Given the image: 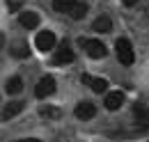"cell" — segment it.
I'll list each match as a JSON object with an SVG mask.
<instances>
[{
  "instance_id": "9",
  "label": "cell",
  "mask_w": 149,
  "mask_h": 142,
  "mask_svg": "<svg viewBox=\"0 0 149 142\" xmlns=\"http://www.w3.org/2000/svg\"><path fill=\"white\" fill-rule=\"evenodd\" d=\"M124 103V94L122 92H108L106 94V108L108 110H119Z\"/></svg>"
},
{
  "instance_id": "16",
  "label": "cell",
  "mask_w": 149,
  "mask_h": 142,
  "mask_svg": "<svg viewBox=\"0 0 149 142\" xmlns=\"http://www.w3.org/2000/svg\"><path fill=\"white\" fill-rule=\"evenodd\" d=\"M14 55H16V57H28V55H30V48H28V44H19V46L14 48Z\"/></svg>"
},
{
  "instance_id": "11",
  "label": "cell",
  "mask_w": 149,
  "mask_h": 142,
  "mask_svg": "<svg viewBox=\"0 0 149 142\" xmlns=\"http://www.w3.org/2000/svg\"><path fill=\"white\" fill-rule=\"evenodd\" d=\"M21 110H23V103H21V101H12V103H7L5 110H2V119L7 122V119H12V117H16Z\"/></svg>"
},
{
  "instance_id": "14",
  "label": "cell",
  "mask_w": 149,
  "mask_h": 142,
  "mask_svg": "<svg viewBox=\"0 0 149 142\" xmlns=\"http://www.w3.org/2000/svg\"><path fill=\"white\" fill-rule=\"evenodd\" d=\"M5 89H7V94H19L21 89H23V80H21L19 76H16V78H9V80L5 83Z\"/></svg>"
},
{
  "instance_id": "7",
  "label": "cell",
  "mask_w": 149,
  "mask_h": 142,
  "mask_svg": "<svg viewBox=\"0 0 149 142\" xmlns=\"http://www.w3.org/2000/svg\"><path fill=\"white\" fill-rule=\"evenodd\" d=\"M74 60H76V55L67 44H62V46L57 48V53L53 55V62H55V64H69V62H74Z\"/></svg>"
},
{
  "instance_id": "19",
  "label": "cell",
  "mask_w": 149,
  "mask_h": 142,
  "mask_svg": "<svg viewBox=\"0 0 149 142\" xmlns=\"http://www.w3.org/2000/svg\"><path fill=\"white\" fill-rule=\"evenodd\" d=\"M19 7H21L19 2H9V9H12V12H16V9H19Z\"/></svg>"
},
{
  "instance_id": "1",
  "label": "cell",
  "mask_w": 149,
  "mask_h": 142,
  "mask_svg": "<svg viewBox=\"0 0 149 142\" xmlns=\"http://www.w3.org/2000/svg\"><path fill=\"white\" fill-rule=\"evenodd\" d=\"M115 51H117V60L122 62V64H133V60H135V55H133V46H131L129 39H117L115 41Z\"/></svg>"
},
{
  "instance_id": "15",
  "label": "cell",
  "mask_w": 149,
  "mask_h": 142,
  "mask_svg": "<svg viewBox=\"0 0 149 142\" xmlns=\"http://www.w3.org/2000/svg\"><path fill=\"white\" fill-rule=\"evenodd\" d=\"M87 14V5L85 2H76V7L71 9V18H76V21H80V18Z\"/></svg>"
},
{
  "instance_id": "4",
  "label": "cell",
  "mask_w": 149,
  "mask_h": 142,
  "mask_svg": "<svg viewBox=\"0 0 149 142\" xmlns=\"http://www.w3.org/2000/svg\"><path fill=\"white\" fill-rule=\"evenodd\" d=\"M35 44H37V48L41 53H46V51H51L53 46H55V35L51 32V30H41L35 39Z\"/></svg>"
},
{
  "instance_id": "13",
  "label": "cell",
  "mask_w": 149,
  "mask_h": 142,
  "mask_svg": "<svg viewBox=\"0 0 149 142\" xmlns=\"http://www.w3.org/2000/svg\"><path fill=\"white\" fill-rule=\"evenodd\" d=\"M92 28H94V32H110L112 21L108 16H101V18H96V21L92 23Z\"/></svg>"
},
{
  "instance_id": "5",
  "label": "cell",
  "mask_w": 149,
  "mask_h": 142,
  "mask_svg": "<svg viewBox=\"0 0 149 142\" xmlns=\"http://www.w3.org/2000/svg\"><path fill=\"white\" fill-rule=\"evenodd\" d=\"M133 117L140 128H149V108L142 106V103H135L133 106Z\"/></svg>"
},
{
  "instance_id": "20",
  "label": "cell",
  "mask_w": 149,
  "mask_h": 142,
  "mask_svg": "<svg viewBox=\"0 0 149 142\" xmlns=\"http://www.w3.org/2000/svg\"><path fill=\"white\" fill-rule=\"evenodd\" d=\"M124 5H126V7H131V5H135V0H124Z\"/></svg>"
},
{
  "instance_id": "8",
  "label": "cell",
  "mask_w": 149,
  "mask_h": 142,
  "mask_svg": "<svg viewBox=\"0 0 149 142\" xmlns=\"http://www.w3.org/2000/svg\"><path fill=\"white\" fill-rule=\"evenodd\" d=\"M74 115L78 117V119H83V122H87V119H92L94 115H96V108H94L92 103H87V101H83V103H78V106H76Z\"/></svg>"
},
{
  "instance_id": "6",
  "label": "cell",
  "mask_w": 149,
  "mask_h": 142,
  "mask_svg": "<svg viewBox=\"0 0 149 142\" xmlns=\"http://www.w3.org/2000/svg\"><path fill=\"white\" fill-rule=\"evenodd\" d=\"M80 80H83V85H87L92 92H99V94L108 89V80H106V78H92V76H87V73H85Z\"/></svg>"
},
{
  "instance_id": "10",
  "label": "cell",
  "mask_w": 149,
  "mask_h": 142,
  "mask_svg": "<svg viewBox=\"0 0 149 142\" xmlns=\"http://www.w3.org/2000/svg\"><path fill=\"white\" fill-rule=\"evenodd\" d=\"M19 23L23 25V28L32 30V28H37V25H39V16L35 14V12H21V16H19Z\"/></svg>"
},
{
  "instance_id": "12",
  "label": "cell",
  "mask_w": 149,
  "mask_h": 142,
  "mask_svg": "<svg viewBox=\"0 0 149 142\" xmlns=\"http://www.w3.org/2000/svg\"><path fill=\"white\" fill-rule=\"evenodd\" d=\"M76 2H78V0H53V9L60 12V14H71Z\"/></svg>"
},
{
  "instance_id": "17",
  "label": "cell",
  "mask_w": 149,
  "mask_h": 142,
  "mask_svg": "<svg viewBox=\"0 0 149 142\" xmlns=\"http://www.w3.org/2000/svg\"><path fill=\"white\" fill-rule=\"evenodd\" d=\"M41 117H60V110L57 108H44L41 110Z\"/></svg>"
},
{
  "instance_id": "18",
  "label": "cell",
  "mask_w": 149,
  "mask_h": 142,
  "mask_svg": "<svg viewBox=\"0 0 149 142\" xmlns=\"http://www.w3.org/2000/svg\"><path fill=\"white\" fill-rule=\"evenodd\" d=\"M16 142H41V140H37V138H23V140H16Z\"/></svg>"
},
{
  "instance_id": "2",
  "label": "cell",
  "mask_w": 149,
  "mask_h": 142,
  "mask_svg": "<svg viewBox=\"0 0 149 142\" xmlns=\"http://www.w3.org/2000/svg\"><path fill=\"white\" fill-rule=\"evenodd\" d=\"M80 46L85 48V53L90 55L92 60H103L106 57V46L99 41V39H80Z\"/></svg>"
},
{
  "instance_id": "3",
  "label": "cell",
  "mask_w": 149,
  "mask_h": 142,
  "mask_svg": "<svg viewBox=\"0 0 149 142\" xmlns=\"http://www.w3.org/2000/svg\"><path fill=\"white\" fill-rule=\"evenodd\" d=\"M53 92H55V78H53V76H44L37 83V87H35V96H37V99H46V96H51Z\"/></svg>"
}]
</instances>
